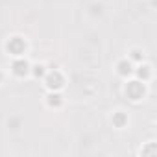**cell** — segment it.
<instances>
[{
	"instance_id": "obj_8",
	"label": "cell",
	"mask_w": 157,
	"mask_h": 157,
	"mask_svg": "<svg viewBox=\"0 0 157 157\" xmlns=\"http://www.w3.org/2000/svg\"><path fill=\"white\" fill-rule=\"evenodd\" d=\"M139 76L146 80V78L150 76V67H140V70H139Z\"/></svg>"
},
{
	"instance_id": "obj_7",
	"label": "cell",
	"mask_w": 157,
	"mask_h": 157,
	"mask_svg": "<svg viewBox=\"0 0 157 157\" xmlns=\"http://www.w3.org/2000/svg\"><path fill=\"white\" fill-rule=\"evenodd\" d=\"M48 104L50 105H59L61 104V96L59 94H50L48 96Z\"/></svg>"
},
{
	"instance_id": "obj_11",
	"label": "cell",
	"mask_w": 157,
	"mask_h": 157,
	"mask_svg": "<svg viewBox=\"0 0 157 157\" xmlns=\"http://www.w3.org/2000/svg\"><path fill=\"white\" fill-rule=\"evenodd\" d=\"M0 78H2V74H0Z\"/></svg>"
},
{
	"instance_id": "obj_10",
	"label": "cell",
	"mask_w": 157,
	"mask_h": 157,
	"mask_svg": "<svg viewBox=\"0 0 157 157\" xmlns=\"http://www.w3.org/2000/svg\"><path fill=\"white\" fill-rule=\"evenodd\" d=\"M133 59H140V52H139V50L133 52Z\"/></svg>"
},
{
	"instance_id": "obj_5",
	"label": "cell",
	"mask_w": 157,
	"mask_h": 157,
	"mask_svg": "<svg viewBox=\"0 0 157 157\" xmlns=\"http://www.w3.org/2000/svg\"><path fill=\"white\" fill-rule=\"evenodd\" d=\"M113 122H115V126H118V128H122L126 122H128V117L124 115V113H117L115 117H113Z\"/></svg>"
},
{
	"instance_id": "obj_1",
	"label": "cell",
	"mask_w": 157,
	"mask_h": 157,
	"mask_svg": "<svg viewBox=\"0 0 157 157\" xmlns=\"http://www.w3.org/2000/svg\"><path fill=\"white\" fill-rule=\"evenodd\" d=\"M126 93H128V96L131 100H140L144 96V85L140 82H131V83H128Z\"/></svg>"
},
{
	"instance_id": "obj_3",
	"label": "cell",
	"mask_w": 157,
	"mask_h": 157,
	"mask_svg": "<svg viewBox=\"0 0 157 157\" xmlns=\"http://www.w3.org/2000/svg\"><path fill=\"white\" fill-rule=\"evenodd\" d=\"M46 85H48L50 89H54V91H56V89H61V87H63V76H61L57 70H54L52 74L46 76Z\"/></svg>"
},
{
	"instance_id": "obj_2",
	"label": "cell",
	"mask_w": 157,
	"mask_h": 157,
	"mask_svg": "<svg viewBox=\"0 0 157 157\" xmlns=\"http://www.w3.org/2000/svg\"><path fill=\"white\" fill-rule=\"evenodd\" d=\"M8 50H10L13 56H21V54H24V50H26V43H24V39H21V37H13V39H10V43H8Z\"/></svg>"
},
{
	"instance_id": "obj_4",
	"label": "cell",
	"mask_w": 157,
	"mask_h": 157,
	"mask_svg": "<svg viewBox=\"0 0 157 157\" xmlns=\"http://www.w3.org/2000/svg\"><path fill=\"white\" fill-rule=\"evenodd\" d=\"M13 72H15L17 76H26V74H28V63L22 61V59L15 61V63H13Z\"/></svg>"
},
{
	"instance_id": "obj_6",
	"label": "cell",
	"mask_w": 157,
	"mask_h": 157,
	"mask_svg": "<svg viewBox=\"0 0 157 157\" xmlns=\"http://www.w3.org/2000/svg\"><path fill=\"white\" fill-rule=\"evenodd\" d=\"M118 72H120L122 76L129 74V72H131V65H129L128 61H120V63H118Z\"/></svg>"
},
{
	"instance_id": "obj_9",
	"label": "cell",
	"mask_w": 157,
	"mask_h": 157,
	"mask_svg": "<svg viewBox=\"0 0 157 157\" xmlns=\"http://www.w3.org/2000/svg\"><path fill=\"white\" fill-rule=\"evenodd\" d=\"M43 74H44V67H41V65L35 67V76H43Z\"/></svg>"
}]
</instances>
